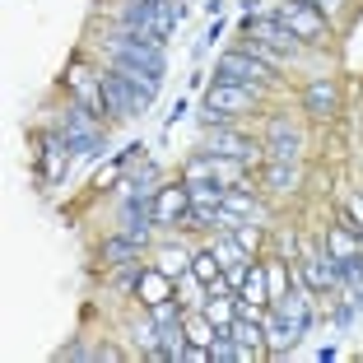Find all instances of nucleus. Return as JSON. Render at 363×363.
Returning <instances> with one entry per match:
<instances>
[{"instance_id": "obj_1", "label": "nucleus", "mask_w": 363, "mask_h": 363, "mask_svg": "<svg viewBox=\"0 0 363 363\" xmlns=\"http://www.w3.org/2000/svg\"><path fill=\"white\" fill-rule=\"evenodd\" d=\"M177 19H182V10L172 5V0H130V5H126V28L140 33V38L154 43V47L172 33Z\"/></svg>"}, {"instance_id": "obj_2", "label": "nucleus", "mask_w": 363, "mask_h": 363, "mask_svg": "<svg viewBox=\"0 0 363 363\" xmlns=\"http://www.w3.org/2000/svg\"><path fill=\"white\" fill-rule=\"evenodd\" d=\"M107 56H112V65H135L145 75H163V52L154 43H145L140 33H130V28L107 38Z\"/></svg>"}, {"instance_id": "obj_3", "label": "nucleus", "mask_w": 363, "mask_h": 363, "mask_svg": "<svg viewBox=\"0 0 363 363\" xmlns=\"http://www.w3.org/2000/svg\"><path fill=\"white\" fill-rule=\"evenodd\" d=\"M261 79H270V61H261V56L228 52L224 61H219V84H247V89H257Z\"/></svg>"}, {"instance_id": "obj_4", "label": "nucleus", "mask_w": 363, "mask_h": 363, "mask_svg": "<svg viewBox=\"0 0 363 363\" xmlns=\"http://www.w3.org/2000/svg\"><path fill=\"white\" fill-rule=\"evenodd\" d=\"M65 150L75 154H94L98 150V130H94V117H89V107L75 103L65 112Z\"/></svg>"}, {"instance_id": "obj_5", "label": "nucleus", "mask_w": 363, "mask_h": 363, "mask_svg": "<svg viewBox=\"0 0 363 363\" xmlns=\"http://www.w3.org/2000/svg\"><path fill=\"white\" fill-rule=\"evenodd\" d=\"M257 103V89H247V84H219L214 79L210 84V94H205V112H242V107H252Z\"/></svg>"}, {"instance_id": "obj_6", "label": "nucleus", "mask_w": 363, "mask_h": 363, "mask_svg": "<svg viewBox=\"0 0 363 363\" xmlns=\"http://www.w3.org/2000/svg\"><path fill=\"white\" fill-rule=\"evenodd\" d=\"M186 214H191V191L186 186H163L154 196V224H177Z\"/></svg>"}, {"instance_id": "obj_7", "label": "nucleus", "mask_w": 363, "mask_h": 363, "mask_svg": "<svg viewBox=\"0 0 363 363\" xmlns=\"http://www.w3.org/2000/svg\"><path fill=\"white\" fill-rule=\"evenodd\" d=\"M279 19L289 23V33L294 38H308V43H317L321 33H326V23H321V14L312 10V5H284V14Z\"/></svg>"}, {"instance_id": "obj_8", "label": "nucleus", "mask_w": 363, "mask_h": 363, "mask_svg": "<svg viewBox=\"0 0 363 363\" xmlns=\"http://www.w3.org/2000/svg\"><path fill=\"white\" fill-rule=\"evenodd\" d=\"M103 112H112V117H130V112H135V94H130V84L117 70L103 75Z\"/></svg>"}, {"instance_id": "obj_9", "label": "nucleus", "mask_w": 363, "mask_h": 363, "mask_svg": "<svg viewBox=\"0 0 363 363\" xmlns=\"http://www.w3.org/2000/svg\"><path fill=\"white\" fill-rule=\"evenodd\" d=\"M242 28L252 33L261 47H294V33H289L284 19H247Z\"/></svg>"}, {"instance_id": "obj_10", "label": "nucleus", "mask_w": 363, "mask_h": 363, "mask_svg": "<svg viewBox=\"0 0 363 363\" xmlns=\"http://www.w3.org/2000/svg\"><path fill=\"white\" fill-rule=\"evenodd\" d=\"M270 154H275V163H294L298 130H289V121H270Z\"/></svg>"}, {"instance_id": "obj_11", "label": "nucleus", "mask_w": 363, "mask_h": 363, "mask_svg": "<svg viewBox=\"0 0 363 363\" xmlns=\"http://www.w3.org/2000/svg\"><path fill=\"white\" fill-rule=\"evenodd\" d=\"M210 154H219V159H252V145H247L242 135H233V130H214L210 135Z\"/></svg>"}, {"instance_id": "obj_12", "label": "nucleus", "mask_w": 363, "mask_h": 363, "mask_svg": "<svg viewBox=\"0 0 363 363\" xmlns=\"http://www.w3.org/2000/svg\"><path fill=\"white\" fill-rule=\"evenodd\" d=\"M335 275H340V270H335V261L331 257H312V261H303V279H308V289H331L335 284Z\"/></svg>"}, {"instance_id": "obj_13", "label": "nucleus", "mask_w": 363, "mask_h": 363, "mask_svg": "<svg viewBox=\"0 0 363 363\" xmlns=\"http://www.w3.org/2000/svg\"><path fill=\"white\" fill-rule=\"evenodd\" d=\"M303 331H308V326H303V321H289V317H275L270 321V350H294V345L303 340Z\"/></svg>"}, {"instance_id": "obj_14", "label": "nucleus", "mask_w": 363, "mask_h": 363, "mask_svg": "<svg viewBox=\"0 0 363 363\" xmlns=\"http://www.w3.org/2000/svg\"><path fill=\"white\" fill-rule=\"evenodd\" d=\"M303 107H308L312 117H331L335 112V89L331 84H312L308 94H303Z\"/></svg>"}, {"instance_id": "obj_15", "label": "nucleus", "mask_w": 363, "mask_h": 363, "mask_svg": "<svg viewBox=\"0 0 363 363\" xmlns=\"http://www.w3.org/2000/svg\"><path fill=\"white\" fill-rule=\"evenodd\" d=\"M238 289H242V298H252V308H261V303H266V270H261V266L242 270Z\"/></svg>"}, {"instance_id": "obj_16", "label": "nucleus", "mask_w": 363, "mask_h": 363, "mask_svg": "<svg viewBox=\"0 0 363 363\" xmlns=\"http://www.w3.org/2000/svg\"><path fill=\"white\" fill-rule=\"evenodd\" d=\"M228 335H233V340L242 345L247 354H257V350H261V326H257V317H252V321H238V317H233V326H228Z\"/></svg>"}, {"instance_id": "obj_17", "label": "nucleus", "mask_w": 363, "mask_h": 363, "mask_svg": "<svg viewBox=\"0 0 363 363\" xmlns=\"http://www.w3.org/2000/svg\"><path fill=\"white\" fill-rule=\"evenodd\" d=\"M326 257H331V261L359 257V252H354V238H350V224H345V228H331V233H326Z\"/></svg>"}, {"instance_id": "obj_18", "label": "nucleus", "mask_w": 363, "mask_h": 363, "mask_svg": "<svg viewBox=\"0 0 363 363\" xmlns=\"http://www.w3.org/2000/svg\"><path fill=\"white\" fill-rule=\"evenodd\" d=\"M214 335H219V326H214V321L205 317V312L186 321V340H191V345H201V350H210V345H214Z\"/></svg>"}, {"instance_id": "obj_19", "label": "nucleus", "mask_w": 363, "mask_h": 363, "mask_svg": "<svg viewBox=\"0 0 363 363\" xmlns=\"http://www.w3.org/2000/svg\"><path fill=\"white\" fill-rule=\"evenodd\" d=\"M275 317H289V321H303V326H308V298H303V294H284V298L275 303Z\"/></svg>"}, {"instance_id": "obj_20", "label": "nucleus", "mask_w": 363, "mask_h": 363, "mask_svg": "<svg viewBox=\"0 0 363 363\" xmlns=\"http://www.w3.org/2000/svg\"><path fill=\"white\" fill-rule=\"evenodd\" d=\"M135 247H140V242H130V238L121 233V238H112V242H103V261L121 266V261H130V257H135Z\"/></svg>"}, {"instance_id": "obj_21", "label": "nucleus", "mask_w": 363, "mask_h": 363, "mask_svg": "<svg viewBox=\"0 0 363 363\" xmlns=\"http://www.w3.org/2000/svg\"><path fill=\"white\" fill-rule=\"evenodd\" d=\"M186 191H191L196 205H224V186L219 182H191Z\"/></svg>"}, {"instance_id": "obj_22", "label": "nucleus", "mask_w": 363, "mask_h": 363, "mask_svg": "<svg viewBox=\"0 0 363 363\" xmlns=\"http://www.w3.org/2000/svg\"><path fill=\"white\" fill-rule=\"evenodd\" d=\"M191 270H196V279H201V284H214V279H219V252H214V247H210V252H201Z\"/></svg>"}, {"instance_id": "obj_23", "label": "nucleus", "mask_w": 363, "mask_h": 363, "mask_svg": "<svg viewBox=\"0 0 363 363\" xmlns=\"http://www.w3.org/2000/svg\"><path fill=\"white\" fill-rule=\"evenodd\" d=\"M205 317H210L214 326H219V331H228V326H233V308H228V303L219 298V294H214V298L205 303Z\"/></svg>"}, {"instance_id": "obj_24", "label": "nucleus", "mask_w": 363, "mask_h": 363, "mask_svg": "<svg viewBox=\"0 0 363 363\" xmlns=\"http://www.w3.org/2000/svg\"><path fill=\"white\" fill-rule=\"evenodd\" d=\"M159 270H163V275H182V270H186V257H182V252H163V261H159Z\"/></svg>"}, {"instance_id": "obj_25", "label": "nucleus", "mask_w": 363, "mask_h": 363, "mask_svg": "<svg viewBox=\"0 0 363 363\" xmlns=\"http://www.w3.org/2000/svg\"><path fill=\"white\" fill-rule=\"evenodd\" d=\"M56 168H61V140H47V163H43V172H47V177H56Z\"/></svg>"}, {"instance_id": "obj_26", "label": "nucleus", "mask_w": 363, "mask_h": 363, "mask_svg": "<svg viewBox=\"0 0 363 363\" xmlns=\"http://www.w3.org/2000/svg\"><path fill=\"white\" fill-rule=\"evenodd\" d=\"M270 182H275V186H294V163H275V168H270Z\"/></svg>"}, {"instance_id": "obj_27", "label": "nucleus", "mask_w": 363, "mask_h": 363, "mask_svg": "<svg viewBox=\"0 0 363 363\" xmlns=\"http://www.w3.org/2000/svg\"><path fill=\"white\" fill-rule=\"evenodd\" d=\"M154 317H159V321H172V317H177V303H168V298L154 303Z\"/></svg>"}, {"instance_id": "obj_28", "label": "nucleus", "mask_w": 363, "mask_h": 363, "mask_svg": "<svg viewBox=\"0 0 363 363\" xmlns=\"http://www.w3.org/2000/svg\"><path fill=\"white\" fill-rule=\"evenodd\" d=\"M238 242H242V247H257V228H242V224H238Z\"/></svg>"}, {"instance_id": "obj_29", "label": "nucleus", "mask_w": 363, "mask_h": 363, "mask_svg": "<svg viewBox=\"0 0 363 363\" xmlns=\"http://www.w3.org/2000/svg\"><path fill=\"white\" fill-rule=\"evenodd\" d=\"M350 214L359 219V228H363V196H354V205H350Z\"/></svg>"}]
</instances>
